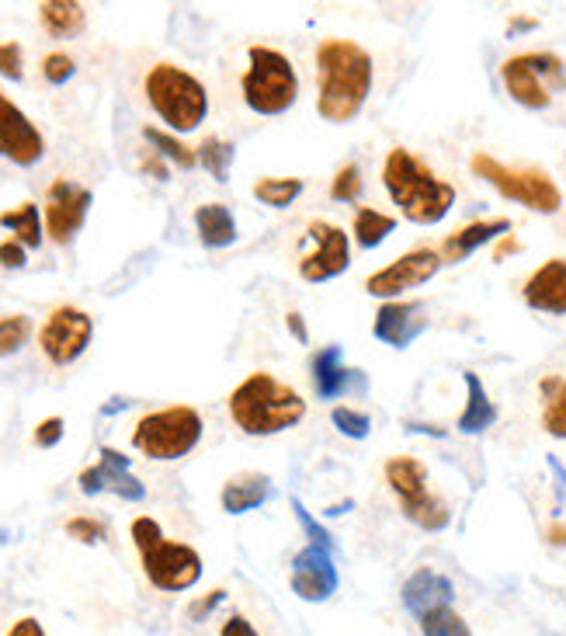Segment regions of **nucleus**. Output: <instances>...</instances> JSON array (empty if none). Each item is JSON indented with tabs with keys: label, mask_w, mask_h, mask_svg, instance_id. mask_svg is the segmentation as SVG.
<instances>
[{
	"label": "nucleus",
	"mask_w": 566,
	"mask_h": 636,
	"mask_svg": "<svg viewBox=\"0 0 566 636\" xmlns=\"http://www.w3.org/2000/svg\"><path fill=\"white\" fill-rule=\"evenodd\" d=\"M373 56L352 39H323L317 46V112L323 122L344 125L358 119L373 95Z\"/></svg>",
	"instance_id": "obj_1"
},
{
	"label": "nucleus",
	"mask_w": 566,
	"mask_h": 636,
	"mask_svg": "<svg viewBox=\"0 0 566 636\" xmlns=\"http://www.w3.org/2000/svg\"><path fill=\"white\" fill-rule=\"evenodd\" d=\"M382 185L389 191V199H393V206L418 227L442 223L455 206V188L448 182H442L439 174L407 146H393L386 153Z\"/></svg>",
	"instance_id": "obj_2"
},
{
	"label": "nucleus",
	"mask_w": 566,
	"mask_h": 636,
	"mask_svg": "<svg viewBox=\"0 0 566 636\" xmlns=\"http://www.w3.org/2000/svg\"><path fill=\"white\" fill-rule=\"evenodd\" d=\"M230 418L244 435H278L296 428L307 418V401L299 397L296 386L275 380L271 372H251V376L230 393Z\"/></svg>",
	"instance_id": "obj_3"
},
{
	"label": "nucleus",
	"mask_w": 566,
	"mask_h": 636,
	"mask_svg": "<svg viewBox=\"0 0 566 636\" xmlns=\"http://www.w3.org/2000/svg\"><path fill=\"white\" fill-rule=\"evenodd\" d=\"M133 542L143 560V574L157 591H167V595H178V591H188L199 584L202 578V557L195 546L188 542H170L164 539V529L157 525V518L140 515L133 522Z\"/></svg>",
	"instance_id": "obj_4"
},
{
	"label": "nucleus",
	"mask_w": 566,
	"mask_h": 636,
	"mask_svg": "<svg viewBox=\"0 0 566 636\" xmlns=\"http://www.w3.org/2000/svg\"><path fill=\"white\" fill-rule=\"evenodd\" d=\"M143 91L149 108L174 129V133H191L199 129L209 116V91L206 84L188 74L185 67H174V63H157L149 67Z\"/></svg>",
	"instance_id": "obj_5"
},
{
	"label": "nucleus",
	"mask_w": 566,
	"mask_h": 636,
	"mask_svg": "<svg viewBox=\"0 0 566 636\" xmlns=\"http://www.w3.org/2000/svg\"><path fill=\"white\" fill-rule=\"evenodd\" d=\"M244 105L257 116H286L299 101V77L286 53L271 46L247 50V74L241 77Z\"/></svg>",
	"instance_id": "obj_6"
},
{
	"label": "nucleus",
	"mask_w": 566,
	"mask_h": 636,
	"mask_svg": "<svg viewBox=\"0 0 566 636\" xmlns=\"http://www.w3.org/2000/svg\"><path fill=\"white\" fill-rule=\"evenodd\" d=\"M202 414L195 407L174 404L164 410H154L140 418L136 431H133V449H140L149 459H160V463H170V459L188 456L195 446L202 442Z\"/></svg>",
	"instance_id": "obj_7"
},
{
	"label": "nucleus",
	"mask_w": 566,
	"mask_h": 636,
	"mask_svg": "<svg viewBox=\"0 0 566 636\" xmlns=\"http://www.w3.org/2000/svg\"><path fill=\"white\" fill-rule=\"evenodd\" d=\"M500 80H504V91L511 95V101H518L521 108H532V112H542V108L553 105V91H566V63L556 53H518L500 63Z\"/></svg>",
	"instance_id": "obj_8"
},
{
	"label": "nucleus",
	"mask_w": 566,
	"mask_h": 636,
	"mask_svg": "<svg viewBox=\"0 0 566 636\" xmlns=\"http://www.w3.org/2000/svg\"><path fill=\"white\" fill-rule=\"evenodd\" d=\"M473 174L476 178H484L490 188H497L504 199L518 202V206H525L532 212H559L563 206V191L559 185L550 178L546 171H539V167H508V164H500L493 161L490 153H473Z\"/></svg>",
	"instance_id": "obj_9"
},
{
	"label": "nucleus",
	"mask_w": 566,
	"mask_h": 636,
	"mask_svg": "<svg viewBox=\"0 0 566 636\" xmlns=\"http://www.w3.org/2000/svg\"><path fill=\"white\" fill-rule=\"evenodd\" d=\"M95 338V320L80 306H56L38 331V348L53 365H74Z\"/></svg>",
	"instance_id": "obj_10"
},
{
	"label": "nucleus",
	"mask_w": 566,
	"mask_h": 636,
	"mask_svg": "<svg viewBox=\"0 0 566 636\" xmlns=\"http://www.w3.org/2000/svg\"><path fill=\"white\" fill-rule=\"evenodd\" d=\"M442 254L434 248H413L407 254H400L397 261H389L386 268L373 272L365 278V293L368 296H382V299H393L407 289H418V285L431 282L434 275L442 272Z\"/></svg>",
	"instance_id": "obj_11"
},
{
	"label": "nucleus",
	"mask_w": 566,
	"mask_h": 636,
	"mask_svg": "<svg viewBox=\"0 0 566 636\" xmlns=\"http://www.w3.org/2000/svg\"><path fill=\"white\" fill-rule=\"evenodd\" d=\"M307 237L317 244V251L299 257V275L302 278L320 285V282H331V278L347 272V265H352V240H347V233L337 223L310 219Z\"/></svg>",
	"instance_id": "obj_12"
},
{
	"label": "nucleus",
	"mask_w": 566,
	"mask_h": 636,
	"mask_svg": "<svg viewBox=\"0 0 566 636\" xmlns=\"http://www.w3.org/2000/svg\"><path fill=\"white\" fill-rule=\"evenodd\" d=\"M95 195L67 182V178H56L46 191V233L53 244L67 248L74 244V237L80 233L84 219H87V209H91Z\"/></svg>",
	"instance_id": "obj_13"
},
{
	"label": "nucleus",
	"mask_w": 566,
	"mask_h": 636,
	"mask_svg": "<svg viewBox=\"0 0 566 636\" xmlns=\"http://www.w3.org/2000/svg\"><path fill=\"white\" fill-rule=\"evenodd\" d=\"M101 459L95 467H87L80 476H77V484L87 497H95V494H104V491H112L119 494L122 501H143L146 497V484L133 473V463H129V456H122L119 449L112 446H104L98 452Z\"/></svg>",
	"instance_id": "obj_14"
},
{
	"label": "nucleus",
	"mask_w": 566,
	"mask_h": 636,
	"mask_svg": "<svg viewBox=\"0 0 566 636\" xmlns=\"http://www.w3.org/2000/svg\"><path fill=\"white\" fill-rule=\"evenodd\" d=\"M292 591L302 602H326L337 591V567L331 560V550H320V546H307L292 560L289 574Z\"/></svg>",
	"instance_id": "obj_15"
},
{
	"label": "nucleus",
	"mask_w": 566,
	"mask_h": 636,
	"mask_svg": "<svg viewBox=\"0 0 566 636\" xmlns=\"http://www.w3.org/2000/svg\"><path fill=\"white\" fill-rule=\"evenodd\" d=\"M42 153H46V140H42L35 122L8 101L0 112V157H8L18 167H32L42 161Z\"/></svg>",
	"instance_id": "obj_16"
},
{
	"label": "nucleus",
	"mask_w": 566,
	"mask_h": 636,
	"mask_svg": "<svg viewBox=\"0 0 566 636\" xmlns=\"http://www.w3.org/2000/svg\"><path fill=\"white\" fill-rule=\"evenodd\" d=\"M428 327V306L418 299H389L379 306L373 320V335L389 348H410L413 338H421Z\"/></svg>",
	"instance_id": "obj_17"
},
{
	"label": "nucleus",
	"mask_w": 566,
	"mask_h": 636,
	"mask_svg": "<svg viewBox=\"0 0 566 636\" xmlns=\"http://www.w3.org/2000/svg\"><path fill=\"white\" fill-rule=\"evenodd\" d=\"M521 299L535 314L566 317V257H550L546 265H539L521 285Z\"/></svg>",
	"instance_id": "obj_18"
},
{
	"label": "nucleus",
	"mask_w": 566,
	"mask_h": 636,
	"mask_svg": "<svg viewBox=\"0 0 566 636\" xmlns=\"http://www.w3.org/2000/svg\"><path fill=\"white\" fill-rule=\"evenodd\" d=\"M310 376H313V390L323 401H337L352 390H365V376L358 369L341 365V344H326L313 355L310 362Z\"/></svg>",
	"instance_id": "obj_19"
},
{
	"label": "nucleus",
	"mask_w": 566,
	"mask_h": 636,
	"mask_svg": "<svg viewBox=\"0 0 566 636\" xmlns=\"http://www.w3.org/2000/svg\"><path fill=\"white\" fill-rule=\"evenodd\" d=\"M511 233V219L508 216H493V219H473V223L452 230L445 240H442V261L445 265H459V261H466L473 251H480L484 244H490V240H500Z\"/></svg>",
	"instance_id": "obj_20"
},
{
	"label": "nucleus",
	"mask_w": 566,
	"mask_h": 636,
	"mask_svg": "<svg viewBox=\"0 0 566 636\" xmlns=\"http://www.w3.org/2000/svg\"><path fill=\"white\" fill-rule=\"evenodd\" d=\"M455 599V588L445 574H439L434 567H418L403 584V605L413 612V616H424L431 608H442L452 605Z\"/></svg>",
	"instance_id": "obj_21"
},
{
	"label": "nucleus",
	"mask_w": 566,
	"mask_h": 636,
	"mask_svg": "<svg viewBox=\"0 0 566 636\" xmlns=\"http://www.w3.org/2000/svg\"><path fill=\"white\" fill-rule=\"evenodd\" d=\"M271 494H275L271 476L257 473V470H247V473H236V476L226 480L220 501H223V512H230V515H247V512L260 508V504H265Z\"/></svg>",
	"instance_id": "obj_22"
},
{
	"label": "nucleus",
	"mask_w": 566,
	"mask_h": 636,
	"mask_svg": "<svg viewBox=\"0 0 566 636\" xmlns=\"http://www.w3.org/2000/svg\"><path fill=\"white\" fill-rule=\"evenodd\" d=\"M463 383H466V407L459 414V431L463 435H484L497 421V407H493L490 393L476 372H463Z\"/></svg>",
	"instance_id": "obj_23"
},
{
	"label": "nucleus",
	"mask_w": 566,
	"mask_h": 636,
	"mask_svg": "<svg viewBox=\"0 0 566 636\" xmlns=\"http://www.w3.org/2000/svg\"><path fill=\"white\" fill-rule=\"evenodd\" d=\"M195 230H199V240L212 251L230 248V244H236V237H241L236 233V219H233L230 206H223V202H206L195 209Z\"/></svg>",
	"instance_id": "obj_24"
},
{
	"label": "nucleus",
	"mask_w": 566,
	"mask_h": 636,
	"mask_svg": "<svg viewBox=\"0 0 566 636\" xmlns=\"http://www.w3.org/2000/svg\"><path fill=\"white\" fill-rule=\"evenodd\" d=\"M386 484L393 487V494L400 501H410V497H421L428 487V467L421 463L418 456H393V459H386Z\"/></svg>",
	"instance_id": "obj_25"
},
{
	"label": "nucleus",
	"mask_w": 566,
	"mask_h": 636,
	"mask_svg": "<svg viewBox=\"0 0 566 636\" xmlns=\"http://www.w3.org/2000/svg\"><path fill=\"white\" fill-rule=\"evenodd\" d=\"M38 21L53 39H74L87 25V11L74 0H46V4H38Z\"/></svg>",
	"instance_id": "obj_26"
},
{
	"label": "nucleus",
	"mask_w": 566,
	"mask_h": 636,
	"mask_svg": "<svg viewBox=\"0 0 566 636\" xmlns=\"http://www.w3.org/2000/svg\"><path fill=\"white\" fill-rule=\"evenodd\" d=\"M542 393V428L553 438H566V376L550 372L539 380Z\"/></svg>",
	"instance_id": "obj_27"
},
{
	"label": "nucleus",
	"mask_w": 566,
	"mask_h": 636,
	"mask_svg": "<svg viewBox=\"0 0 566 636\" xmlns=\"http://www.w3.org/2000/svg\"><path fill=\"white\" fill-rule=\"evenodd\" d=\"M400 512H403L407 522H413L424 533H442V529H448V522H452L445 497H439L434 491H424L421 497L400 501Z\"/></svg>",
	"instance_id": "obj_28"
},
{
	"label": "nucleus",
	"mask_w": 566,
	"mask_h": 636,
	"mask_svg": "<svg viewBox=\"0 0 566 636\" xmlns=\"http://www.w3.org/2000/svg\"><path fill=\"white\" fill-rule=\"evenodd\" d=\"M0 227H8L21 248H38L42 233H46V219H42L35 202H21L18 209L0 212Z\"/></svg>",
	"instance_id": "obj_29"
},
{
	"label": "nucleus",
	"mask_w": 566,
	"mask_h": 636,
	"mask_svg": "<svg viewBox=\"0 0 566 636\" xmlns=\"http://www.w3.org/2000/svg\"><path fill=\"white\" fill-rule=\"evenodd\" d=\"M393 230H397V219L389 216V212L358 206V212H355V240H358V248H365V251L379 248Z\"/></svg>",
	"instance_id": "obj_30"
},
{
	"label": "nucleus",
	"mask_w": 566,
	"mask_h": 636,
	"mask_svg": "<svg viewBox=\"0 0 566 636\" xmlns=\"http://www.w3.org/2000/svg\"><path fill=\"white\" fill-rule=\"evenodd\" d=\"M302 188H307V182L302 178H260V182H254V199L260 202V206H271V209H289L299 195H302Z\"/></svg>",
	"instance_id": "obj_31"
},
{
	"label": "nucleus",
	"mask_w": 566,
	"mask_h": 636,
	"mask_svg": "<svg viewBox=\"0 0 566 636\" xmlns=\"http://www.w3.org/2000/svg\"><path fill=\"white\" fill-rule=\"evenodd\" d=\"M143 140L154 146L164 161H170V164H178L181 171H191L195 164H199V153L195 150H188L178 136H170V133H164V129H157V125H146L143 129Z\"/></svg>",
	"instance_id": "obj_32"
},
{
	"label": "nucleus",
	"mask_w": 566,
	"mask_h": 636,
	"mask_svg": "<svg viewBox=\"0 0 566 636\" xmlns=\"http://www.w3.org/2000/svg\"><path fill=\"white\" fill-rule=\"evenodd\" d=\"M195 153H199V164L212 174L215 182H230V164H233V157H236V150H233L230 140H223V136H206L202 146L195 150Z\"/></svg>",
	"instance_id": "obj_33"
},
{
	"label": "nucleus",
	"mask_w": 566,
	"mask_h": 636,
	"mask_svg": "<svg viewBox=\"0 0 566 636\" xmlns=\"http://www.w3.org/2000/svg\"><path fill=\"white\" fill-rule=\"evenodd\" d=\"M418 623H421V633H424V636H473V633H469V623H466L452 605L424 612Z\"/></svg>",
	"instance_id": "obj_34"
},
{
	"label": "nucleus",
	"mask_w": 566,
	"mask_h": 636,
	"mask_svg": "<svg viewBox=\"0 0 566 636\" xmlns=\"http://www.w3.org/2000/svg\"><path fill=\"white\" fill-rule=\"evenodd\" d=\"M29 338H32V317L25 314L0 317V359L21 352V348L29 344Z\"/></svg>",
	"instance_id": "obj_35"
},
{
	"label": "nucleus",
	"mask_w": 566,
	"mask_h": 636,
	"mask_svg": "<svg viewBox=\"0 0 566 636\" xmlns=\"http://www.w3.org/2000/svg\"><path fill=\"white\" fill-rule=\"evenodd\" d=\"M331 199L334 202H358L362 199V167L355 161L337 167V174L331 178Z\"/></svg>",
	"instance_id": "obj_36"
},
{
	"label": "nucleus",
	"mask_w": 566,
	"mask_h": 636,
	"mask_svg": "<svg viewBox=\"0 0 566 636\" xmlns=\"http://www.w3.org/2000/svg\"><path fill=\"white\" fill-rule=\"evenodd\" d=\"M331 421H334V428L341 435L358 438V442H362V438H368V431H373V418H368L365 410H355V407H334Z\"/></svg>",
	"instance_id": "obj_37"
},
{
	"label": "nucleus",
	"mask_w": 566,
	"mask_h": 636,
	"mask_svg": "<svg viewBox=\"0 0 566 636\" xmlns=\"http://www.w3.org/2000/svg\"><path fill=\"white\" fill-rule=\"evenodd\" d=\"M67 536H74L77 542H87V546H95V542H104L108 539V529L98 522V518H87V515H77L67 522Z\"/></svg>",
	"instance_id": "obj_38"
},
{
	"label": "nucleus",
	"mask_w": 566,
	"mask_h": 636,
	"mask_svg": "<svg viewBox=\"0 0 566 636\" xmlns=\"http://www.w3.org/2000/svg\"><path fill=\"white\" fill-rule=\"evenodd\" d=\"M74 74H77V63L67 53H49L46 59H42V77H46L49 84H56V87L67 84Z\"/></svg>",
	"instance_id": "obj_39"
},
{
	"label": "nucleus",
	"mask_w": 566,
	"mask_h": 636,
	"mask_svg": "<svg viewBox=\"0 0 566 636\" xmlns=\"http://www.w3.org/2000/svg\"><path fill=\"white\" fill-rule=\"evenodd\" d=\"M0 77L8 80L25 77V53H21L18 42H0Z\"/></svg>",
	"instance_id": "obj_40"
},
{
	"label": "nucleus",
	"mask_w": 566,
	"mask_h": 636,
	"mask_svg": "<svg viewBox=\"0 0 566 636\" xmlns=\"http://www.w3.org/2000/svg\"><path fill=\"white\" fill-rule=\"evenodd\" d=\"M292 512H296V518L302 522V529H307L310 546H320V550H331V546H334L331 533H326L323 525H320V522H317L307 508H302V501H296V497H292Z\"/></svg>",
	"instance_id": "obj_41"
},
{
	"label": "nucleus",
	"mask_w": 566,
	"mask_h": 636,
	"mask_svg": "<svg viewBox=\"0 0 566 636\" xmlns=\"http://www.w3.org/2000/svg\"><path fill=\"white\" fill-rule=\"evenodd\" d=\"M63 431H67V425H63V418H46L38 428H35V435H32V442L38 446V449H53V446H59L63 442Z\"/></svg>",
	"instance_id": "obj_42"
},
{
	"label": "nucleus",
	"mask_w": 566,
	"mask_h": 636,
	"mask_svg": "<svg viewBox=\"0 0 566 636\" xmlns=\"http://www.w3.org/2000/svg\"><path fill=\"white\" fill-rule=\"evenodd\" d=\"M223 599H226V591L223 588H215V591H209L206 599H199V602H191L188 605V619L191 623H206V616L215 608V605H223Z\"/></svg>",
	"instance_id": "obj_43"
},
{
	"label": "nucleus",
	"mask_w": 566,
	"mask_h": 636,
	"mask_svg": "<svg viewBox=\"0 0 566 636\" xmlns=\"http://www.w3.org/2000/svg\"><path fill=\"white\" fill-rule=\"evenodd\" d=\"M0 265H4V268H25V248H21L14 237L0 244Z\"/></svg>",
	"instance_id": "obj_44"
},
{
	"label": "nucleus",
	"mask_w": 566,
	"mask_h": 636,
	"mask_svg": "<svg viewBox=\"0 0 566 636\" xmlns=\"http://www.w3.org/2000/svg\"><path fill=\"white\" fill-rule=\"evenodd\" d=\"M220 636H260V633L254 629V623H251L247 616H230V619L223 623Z\"/></svg>",
	"instance_id": "obj_45"
},
{
	"label": "nucleus",
	"mask_w": 566,
	"mask_h": 636,
	"mask_svg": "<svg viewBox=\"0 0 566 636\" xmlns=\"http://www.w3.org/2000/svg\"><path fill=\"white\" fill-rule=\"evenodd\" d=\"M140 171H143V174H154L157 182H167V164H164V157H160L157 150H149L146 157L140 161Z\"/></svg>",
	"instance_id": "obj_46"
},
{
	"label": "nucleus",
	"mask_w": 566,
	"mask_h": 636,
	"mask_svg": "<svg viewBox=\"0 0 566 636\" xmlns=\"http://www.w3.org/2000/svg\"><path fill=\"white\" fill-rule=\"evenodd\" d=\"M525 251V244L514 237V233H508V237H500L497 240V248H493V261H504V257H511V254H521Z\"/></svg>",
	"instance_id": "obj_47"
},
{
	"label": "nucleus",
	"mask_w": 566,
	"mask_h": 636,
	"mask_svg": "<svg viewBox=\"0 0 566 636\" xmlns=\"http://www.w3.org/2000/svg\"><path fill=\"white\" fill-rule=\"evenodd\" d=\"M4 636H46V629H42V623L35 616H25V619H18Z\"/></svg>",
	"instance_id": "obj_48"
},
{
	"label": "nucleus",
	"mask_w": 566,
	"mask_h": 636,
	"mask_svg": "<svg viewBox=\"0 0 566 636\" xmlns=\"http://www.w3.org/2000/svg\"><path fill=\"white\" fill-rule=\"evenodd\" d=\"M539 29V18H529V14H514L508 21V35H518V32H532Z\"/></svg>",
	"instance_id": "obj_49"
},
{
	"label": "nucleus",
	"mask_w": 566,
	"mask_h": 636,
	"mask_svg": "<svg viewBox=\"0 0 566 636\" xmlns=\"http://www.w3.org/2000/svg\"><path fill=\"white\" fill-rule=\"evenodd\" d=\"M286 324H289V331L302 341V344H307L310 341V331H307V320H302V314H286Z\"/></svg>",
	"instance_id": "obj_50"
},
{
	"label": "nucleus",
	"mask_w": 566,
	"mask_h": 636,
	"mask_svg": "<svg viewBox=\"0 0 566 636\" xmlns=\"http://www.w3.org/2000/svg\"><path fill=\"white\" fill-rule=\"evenodd\" d=\"M546 542H550V546H566V525H563V522L550 525V529H546Z\"/></svg>",
	"instance_id": "obj_51"
},
{
	"label": "nucleus",
	"mask_w": 566,
	"mask_h": 636,
	"mask_svg": "<svg viewBox=\"0 0 566 636\" xmlns=\"http://www.w3.org/2000/svg\"><path fill=\"white\" fill-rule=\"evenodd\" d=\"M4 105H8V98H4V95H0V112H4Z\"/></svg>",
	"instance_id": "obj_52"
}]
</instances>
